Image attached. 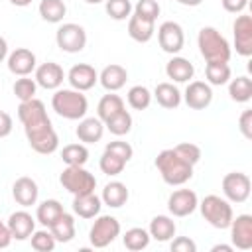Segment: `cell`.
Wrapping results in <instances>:
<instances>
[{"instance_id":"46","label":"cell","mask_w":252,"mask_h":252,"mask_svg":"<svg viewBox=\"0 0 252 252\" xmlns=\"http://www.w3.org/2000/svg\"><path fill=\"white\" fill-rule=\"evenodd\" d=\"M238 128L242 132V136L246 140H252V110L246 108L242 114H240V120H238Z\"/></svg>"},{"instance_id":"13","label":"cell","mask_w":252,"mask_h":252,"mask_svg":"<svg viewBox=\"0 0 252 252\" xmlns=\"http://www.w3.org/2000/svg\"><path fill=\"white\" fill-rule=\"evenodd\" d=\"M197 205H199L197 193L191 189H177L167 199V211L173 217H187L197 209Z\"/></svg>"},{"instance_id":"3","label":"cell","mask_w":252,"mask_h":252,"mask_svg":"<svg viewBox=\"0 0 252 252\" xmlns=\"http://www.w3.org/2000/svg\"><path fill=\"white\" fill-rule=\"evenodd\" d=\"M24 132H26L30 148L41 156H49L59 148V136L53 130L49 116H43L39 120L24 124Z\"/></svg>"},{"instance_id":"53","label":"cell","mask_w":252,"mask_h":252,"mask_svg":"<svg viewBox=\"0 0 252 252\" xmlns=\"http://www.w3.org/2000/svg\"><path fill=\"white\" fill-rule=\"evenodd\" d=\"M14 6H20V8H24V6H30L32 4V0H10Z\"/></svg>"},{"instance_id":"4","label":"cell","mask_w":252,"mask_h":252,"mask_svg":"<svg viewBox=\"0 0 252 252\" xmlns=\"http://www.w3.org/2000/svg\"><path fill=\"white\" fill-rule=\"evenodd\" d=\"M51 108L67 120H81L89 110V100L81 91L75 89H57L51 96Z\"/></svg>"},{"instance_id":"34","label":"cell","mask_w":252,"mask_h":252,"mask_svg":"<svg viewBox=\"0 0 252 252\" xmlns=\"http://www.w3.org/2000/svg\"><path fill=\"white\" fill-rule=\"evenodd\" d=\"M104 128H106L110 134H114V136H126V134L132 130V116H130V112L124 108V110H120L118 114L110 116V118L104 122Z\"/></svg>"},{"instance_id":"48","label":"cell","mask_w":252,"mask_h":252,"mask_svg":"<svg viewBox=\"0 0 252 252\" xmlns=\"http://www.w3.org/2000/svg\"><path fill=\"white\" fill-rule=\"evenodd\" d=\"M12 128H14V120H12V116H10L8 112L0 110V138L10 136Z\"/></svg>"},{"instance_id":"26","label":"cell","mask_w":252,"mask_h":252,"mask_svg":"<svg viewBox=\"0 0 252 252\" xmlns=\"http://www.w3.org/2000/svg\"><path fill=\"white\" fill-rule=\"evenodd\" d=\"M128 197H130L128 187H126L122 181H110V183L104 185L102 195H100V201H102L106 207L118 209V207H122V205L128 201Z\"/></svg>"},{"instance_id":"52","label":"cell","mask_w":252,"mask_h":252,"mask_svg":"<svg viewBox=\"0 0 252 252\" xmlns=\"http://www.w3.org/2000/svg\"><path fill=\"white\" fill-rule=\"evenodd\" d=\"M177 2H179L181 6H191V8H193V6H199L203 0H177Z\"/></svg>"},{"instance_id":"29","label":"cell","mask_w":252,"mask_h":252,"mask_svg":"<svg viewBox=\"0 0 252 252\" xmlns=\"http://www.w3.org/2000/svg\"><path fill=\"white\" fill-rule=\"evenodd\" d=\"M53 238L57 242H71L75 238V219L69 213H63L51 226H49Z\"/></svg>"},{"instance_id":"30","label":"cell","mask_w":252,"mask_h":252,"mask_svg":"<svg viewBox=\"0 0 252 252\" xmlns=\"http://www.w3.org/2000/svg\"><path fill=\"white\" fill-rule=\"evenodd\" d=\"M37 10L47 24H59L67 14V6L63 0H41Z\"/></svg>"},{"instance_id":"15","label":"cell","mask_w":252,"mask_h":252,"mask_svg":"<svg viewBox=\"0 0 252 252\" xmlns=\"http://www.w3.org/2000/svg\"><path fill=\"white\" fill-rule=\"evenodd\" d=\"M230 240L232 246L238 250H250L252 248V217L250 215H238L230 220Z\"/></svg>"},{"instance_id":"38","label":"cell","mask_w":252,"mask_h":252,"mask_svg":"<svg viewBox=\"0 0 252 252\" xmlns=\"http://www.w3.org/2000/svg\"><path fill=\"white\" fill-rule=\"evenodd\" d=\"M98 165H100V171H102V173H106V175H118V173L124 171L126 161H124L122 158L114 156L112 152H106V150H104L102 156H100Z\"/></svg>"},{"instance_id":"28","label":"cell","mask_w":252,"mask_h":252,"mask_svg":"<svg viewBox=\"0 0 252 252\" xmlns=\"http://www.w3.org/2000/svg\"><path fill=\"white\" fill-rule=\"evenodd\" d=\"M63 213H65V209H63V205H61L57 199H45L43 203L37 205L35 219H37V222H41L43 226L49 228Z\"/></svg>"},{"instance_id":"37","label":"cell","mask_w":252,"mask_h":252,"mask_svg":"<svg viewBox=\"0 0 252 252\" xmlns=\"http://www.w3.org/2000/svg\"><path fill=\"white\" fill-rule=\"evenodd\" d=\"M126 100L134 110H146L152 102V93L144 85H134V87H130V91L126 94Z\"/></svg>"},{"instance_id":"6","label":"cell","mask_w":252,"mask_h":252,"mask_svg":"<svg viewBox=\"0 0 252 252\" xmlns=\"http://www.w3.org/2000/svg\"><path fill=\"white\" fill-rule=\"evenodd\" d=\"M59 183L63 185V189H67L73 197L75 195H85V193H93L96 187V179L91 171H87L83 165H67L61 175H59Z\"/></svg>"},{"instance_id":"20","label":"cell","mask_w":252,"mask_h":252,"mask_svg":"<svg viewBox=\"0 0 252 252\" xmlns=\"http://www.w3.org/2000/svg\"><path fill=\"white\" fill-rule=\"evenodd\" d=\"M79 142L83 144H96L100 142L102 134H104V122L96 116H89V118H81L79 120V126L75 130Z\"/></svg>"},{"instance_id":"8","label":"cell","mask_w":252,"mask_h":252,"mask_svg":"<svg viewBox=\"0 0 252 252\" xmlns=\"http://www.w3.org/2000/svg\"><path fill=\"white\" fill-rule=\"evenodd\" d=\"M55 41H57V47L65 53H79L85 49L87 45V32L83 26L79 24H63L57 28L55 32Z\"/></svg>"},{"instance_id":"21","label":"cell","mask_w":252,"mask_h":252,"mask_svg":"<svg viewBox=\"0 0 252 252\" xmlns=\"http://www.w3.org/2000/svg\"><path fill=\"white\" fill-rule=\"evenodd\" d=\"M126 79H128V71H126L122 65H118V63L106 65V67L100 71V75H98L100 85H102L108 93L120 91V89L126 85Z\"/></svg>"},{"instance_id":"45","label":"cell","mask_w":252,"mask_h":252,"mask_svg":"<svg viewBox=\"0 0 252 252\" xmlns=\"http://www.w3.org/2000/svg\"><path fill=\"white\" fill-rule=\"evenodd\" d=\"M171 250L173 252H195L197 250V244L189 236H177L171 242Z\"/></svg>"},{"instance_id":"5","label":"cell","mask_w":252,"mask_h":252,"mask_svg":"<svg viewBox=\"0 0 252 252\" xmlns=\"http://www.w3.org/2000/svg\"><path fill=\"white\" fill-rule=\"evenodd\" d=\"M201 209V215L203 219L215 226V228H228L230 226V220L234 219V213H232V207L226 199L219 197V195H207L199 205Z\"/></svg>"},{"instance_id":"39","label":"cell","mask_w":252,"mask_h":252,"mask_svg":"<svg viewBox=\"0 0 252 252\" xmlns=\"http://www.w3.org/2000/svg\"><path fill=\"white\" fill-rule=\"evenodd\" d=\"M104 10L112 20L120 22V20L130 18L132 4H130V0H104Z\"/></svg>"},{"instance_id":"22","label":"cell","mask_w":252,"mask_h":252,"mask_svg":"<svg viewBox=\"0 0 252 252\" xmlns=\"http://www.w3.org/2000/svg\"><path fill=\"white\" fill-rule=\"evenodd\" d=\"M154 32H156V22L152 20H146L138 14H132L128 18V35L138 41V43H146L154 37Z\"/></svg>"},{"instance_id":"7","label":"cell","mask_w":252,"mask_h":252,"mask_svg":"<svg viewBox=\"0 0 252 252\" xmlns=\"http://www.w3.org/2000/svg\"><path fill=\"white\" fill-rule=\"evenodd\" d=\"M118 234H120L118 219L110 215H100V217L96 215V220L89 230V240H91V246L94 248H106L110 242H114Z\"/></svg>"},{"instance_id":"19","label":"cell","mask_w":252,"mask_h":252,"mask_svg":"<svg viewBox=\"0 0 252 252\" xmlns=\"http://www.w3.org/2000/svg\"><path fill=\"white\" fill-rule=\"evenodd\" d=\"M8 228L12 238L16 240H26L32 236V232L35 230V219L28 213V211H16L8 217Z\"/></svg>"},{"instance_id":"14","label":"cell","mask_w":252,"mask_h":252,"mask_svg":"<svg viewBox=\"0 0 252 252\" xmlns=\"http://www.w3.org/2000/svg\"><path fill=\"white\" fill-rule=\"evenodd\" d=\"M67 81H69L71 89L85 93V91H89V89H93V87L96 85L98 73H96L94 67L89 65V63H77V65H73V67L69 69Z\"/></svg>"},{"instance_id":"2","label":"cell","mask_w":252,"mask_h":252,"mask_svg":"<svg viewBox=\"0 0 252 252\" xmlns=\"http://www.w3.org/2000/svg\"><path fill=\"white\" fill-rule=\"evenodd\" d=\"M197 45L207 63H228L232 55V49L226 37L213 26H205L199 30Z\"/></svg>"},{"instance_id":"54","label":"cell","mask_w":252,"mask_h":252,"mask_svg":"<svg viewBox=\"0 0 252 252\" xmlns=\"http://www.w3.org/2000/svg\"><path fill=\"white\" fill-rule=\"evenodd\" d=\"M87 4H100V2H104V0H85Z\"/></svg>"},{"instance_id":"41","label":"cell","mask_w":252,"mask_h":252,"mask_svg":"<svg viewBox=\"0 0 252 252\" xmlns=\"http://www.w3.org/2000/svg\"><path fill=\"white\" fill-rule=\"evenodd\" d=\"M30 238H32V248L37 252H51L57 244L51 230H33Z\"/></svg>"},{"instance_id":"18","label":"cell","mask_w":252,"mask_h":252,"mask_svg":"<svg viewBox=\"0 0 252 252\" xmlns=\"http://www.w3.org/2000/svg\"><path fill=\"white\" fill-rule=\"evenodd\" d=\"M12 197L18 205L22 207H32L37 203V197H39V189H37V183L32 179V177H18L12 185Z\"/></svg>"},{"instance_id":"49","label":"cell","mask_w":252,"mask_h":252,"mask_svg":"<svg viewBox=\"0 0 252 252\" xmlns=\"http://www.w3.org/2000/svg\"><path fill=\"white\" fill-rule=\"evenodd\" d=\"M12 242V234H10V228L8 224L0 219V248H8Z\"/></svg>"},{"instance_id":"9","label":"cell","mask_w":252,"mask_h":252,"mask_svg":"<svg viewBox=\"0 0 252 252\" xmlns=\"http://www.w3.org/2000/svg\"><path fill=\"white\" fill-rule=\"evenodd\" d=\"M250 177L242 171H230L222 177V193L228 203H244L250 197Z\"/></svg>"},{"instance_id":"11","label":"cell","mask_w":252,"mask_h":252,"mask_svg":"<svg viewBox=\"0 0 252 252\" xmlns=\"http://www.w3.org/2000/svg\"><path fill=\"white\" fill-rule=\"evenodd\" d=\"M232 33H234V49L242 57L252 55V18L248 14L236 16L232 24Z\"/></svg>"},{"instance_id":"16","label":"cell","mask_w":252,"mask_h":252,"mask_svg":"<svg viewBox=\"0 0 252 252\" xmlns=\"http://www.w3.org/2000/svg\"><path fill=\"white\" fill-rule=\"evenodd\" d=\"M35 55L32 49L28 47H18L14 49L10 55H8V71L12 75H18V77H28L32 71H35Z\"/></svg>"},{"instance_id":"50","label":"cell","mask_w":252,"mask_h":252,"mask_svg":"<svg viewBox=\"0 0 252 252\" xmlns=\"http://www.w3.org/2000/svg\"><path fill=\"white\" fill-rule=\"evenodd\" d=\"M6 57H8V41L0 35V63H2Z\"/></svg>"},{"instance_id":"47","label":"cell","mask_w":252,"mask_h":252,"mask_svg":"<svg viewBox=\"0 0 252 252\" xmlns=\"http://www.w3.org/2000/svg\"><path fill=\"white\" fill-rule=\"evenodd\" d=\"M222 8L230 14H240L246 6H248V0H220Z\"/></svg>"},{"instance_id":"36","label":"cell","mask_w":252,"mask_h":252,"mask_svg":"<svg viewBox=\"0 0 252 252\" xmlns=\"http://www.w3.org/2000/svg\"><path fill=\"white\" fill-rule=\"evenodd\" d=\"M205 75H207L209 85L220 87L230 81V67H228V63H207Z\"/></svg>"},{"instance_id":"25","label":"cell","mask_w":252,"mask_h":252,"mask_svg":"<svg viewBox=\"0 0 252 252\" xmlns=\"http://www.w3.org/2000/svg\"><path fill=\"white\" fill-rule=\"evenodd\" d=\"M152 96H156L158 104L167 110H173L181 104V93L173 83H158Z\"/></svg>"},{"instance_id":"24","label":"cell","mask_w":252,"mask_h":252,"mask_svg":"<svg viewBox=\"0 0 252 252\" xmlns=\"http://www.w3.org/2000/svg\"><path fill=\"white\" fill-rule=\"evenodd\" d=\"M165 75L175 83H187L195 75V67L185 57H171L165 65Z\"/></svg>"},{"instance_id":"43","label":"cell","mask_w":252,"mask_h":252,"mask_svg":"<svg viewBox=\"0 0 252 252\" xmlns=\"http://www.w3.org/2000/svg\"><path fill=\"white\" fill-rule=\"evenodd\" d=\"M173 150H175L183 159H187L191 165L199 163V159H201V148L195 146V144H191V142H181V144H177Z\"/></svg>"},{"instance_id":"32","label":"cell","mask_w":252,"mask_h":252,"mask_svg":"<svg viewBox=\"0 0 252 252\" xmlns=\"http://www.w3.org/2000/svg\"><path fill=\"white\" fill-rule=\"evenodd\" d=\"M122 242L128 250L132 252H138V250H144L148 248L150 244V232L146 228H140V226H134V228H128L122 236Z\"/></svg>"},{"instance_id":"51","label":"cell","mask_w":252,"mask_h":252,"mask_svg":"<svg viewBox=\"0 0 252 252\" xmlns=\"http://www.w3.org/2000/svg\"><path fill=\"white\" fill-rule=\"evenodd\" d=\"M213 252H232V246H228V244H217V246H213Z\"/></svg>"},{"instance_id":"12","label":"cell","mask_w":252,"mask_h":252,"mask_svg":"<svg viewBox=\"0 0 252 252\" xmlns=\"http://www.w3.org/2000/svg\"><path fill=\"white\" fill-rule=\"evenodd\" d=\"M183 100L193 110H203L213 100V89L205 81H191L183 93Z\"/></svg>"},{"instance_id":"33","label":"cell","mask_w":252,"mask_h":252,"mask_svg":"<svg viewBox=\"0 0 252 252\" xmlns=\"http://www.w3.org/2000/svg\"><path fill=\"white\" fill-rule=\"evenodd\" d=\"M228 94L236 102H248L252 98V81L246 75L232 79L228 83Z\"/></svg>"},{"instance_id":"1","label":"cell","mask_w":252,"mask_h":252,"mask_svg":"<svg viewBox=\"0 0 252 252\" xmlns=\"http://www.w3.org/2000/svg\"><path fill=\"white\" fill-rule=\"evenodd\" d=\"M156 167L161 175V179L171 185V187H177V185H183L187 183L191 177H193V165L183 159L173 148H167V150H161L156 158Z\"/></svg>"},{"instance_id":"23","label":"cell","mask_w":252,"mask_h":252,"mask_svg":"<svg viewBox=\"0 0 252 252\" xmlns=\"http://www.w3.org/2000/svg\"><path fill=\"white\" fill-rule=\"evenodd\" d=\"M100 207H102V201L100 197L94 195V191L85 195H75L73 199V213L81 219H94L100 213Z\"/></svg>"},{"instance_id":"44","label":"cell","mask_w":252,"mask_h":252,"mask_svg":"<svg viewBox=\"0 0 252 252\" xmlns=\"http://www.w3.org/2000/svg\"><path fill=\"white\" fill-rule=\"evenodd\" d=\"M104 150H106V152H112V154H114V156H118V158H122L126 163L132 159V154H134L132 146H130L128 142H124V140H114V142H108V144L104 146Z\"/></svg>"},{"instance_id":"40","label":"cell","mask_w":252,"mask_h":252,"mask_svg":"<svg viewBox=\"0 0 252 252\" xmlns=\"http://www.w3.org/2000/svg\"><path fill=\"white\" fill-rule=\"evenodd\" d=\"M12 91H14L16 98H20V102H24V100H30V98H33V96H35L37 83H35V79L20 77V79H16V83H14Z\"/></svg>"},{"instance_id":"42","label":"cell","mask_w":252,"mask_h":252,"mask_svg":"<svg viewBox=\"0 0 252 252\" xmlns=\"http://www.w3.org/2000/svg\"><path fill=\"white\" fill-rule=\"evenodd\" d=\"M134 14L156 22L159 16V4H158V0H138L134 6Z\"/></svg>"},{"instance_id":"17","label":"cell","mask_w":252,"mask_h":252,"mask_svg":"<svg viewBox=\"0 0 252 252\" xmlns=\"http://www.w3.org/2000/svg\"><path fill=\"white\" fill-rule=\"evenodd\" d=\"M63 79H65L63 67L55 61H47L35 67V83L47 91H57L63 85Z\"/></svg>"},{"instance_id":"10","label":"cell","mask_w":252,"mask_h":252,"mask_svg":"<svg viewBox=\"0 0 252 252\" xmlns=\"http://www.w3.org/2000/svg\"><path fill=\"white\" fill-rule=\"evenodd\" d=\"M158 41H159V47L165 51V53H179L185 45V33H183V28L177 24V22H163L159 28H158Z\"/></svg>"},{"instance_id":"27","label":"cell","mask_w":252,"mask_h":252,"mask_svg":"<svg viewBox=\"0 0 252 252\" xmlns=\"http://www.w3.org/2000/svg\"><path fill=\"white\" fill-rule=\"evenodd\" d=\"M148 232H150V238H156L159 242H167L175 236V222L167 215H158L150 220Z\"/></svg>"},{"instance_id":"31","label":"cell","mask_w":252,"mask_h":252,"mask_svg":"<svg viewBox=\"0 0 252 252\" xmlns=\"http://www.w3.org/2000/svg\"><path fill=\"white\" fill-rule=\"evenodd\" d=\"M120 110H124V100H122V96H118V94H114V93L104 94V96L98 100V106H96V114H98V118H100L102 122H106L110 116L118 114Z\"/></svg>"},{"instance_id":"35","label":"cell","mask_w":252,"mask_h":252,"mask_svg":"<svg viewBox=\"0 0 252 252\" xmlns=\"http://www.w3.org/2000/svg\"><path fill=\"white\" fill-rule=\"evenodd\" d=\"M61 159L67 165H85L89 161V150L85 144H67L61 150Z\"/></svg>"}]
</instances>
